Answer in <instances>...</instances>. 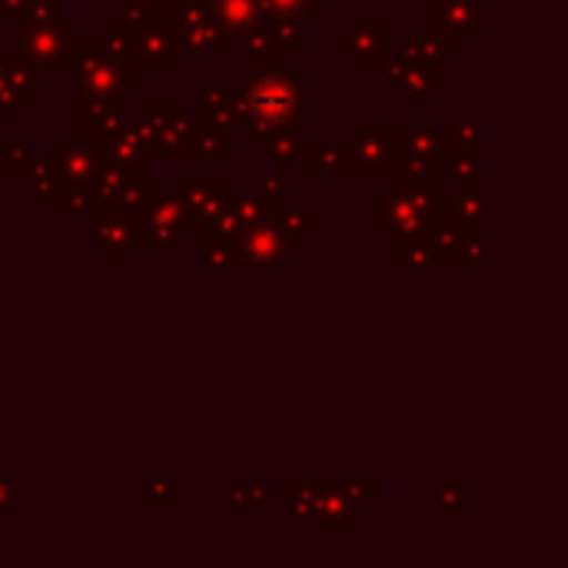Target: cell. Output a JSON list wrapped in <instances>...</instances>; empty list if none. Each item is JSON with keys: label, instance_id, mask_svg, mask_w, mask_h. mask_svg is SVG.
<instances>
[{"label": "cell", "instance_id": "cell-19", "mask_svg": "<svg viewBox=\"0 0 568 568\" xmlns=\"http://www.w3.org/2000/svg\"><path fill=\"white\" fill-rule=\"evenodd\" d=\"M153 503H180V483L176 479H136V506L146 509Z\"/></svg>", "mask_w": 568, "mask_h": 568}, {"label": "cell", "instance_id": "cell-18", "mask_svg": "<svg viewBox=\"0 0 568 568\" xmlns=\"http://www.w3.org/2000/svg\"><path fill=\"white\" fill-rule=\"evenodd\" d=\"M213 13L226 33H243L256 20V3L253 0H213Z\"/></svg>", "mask_w": 568, "mask_h": 568}, {"label": "cell", "instance_id": "cell-12", "mask_svg": "<svg viewBox=\"0 0 568 568\" xmlns=\"http://www.w3.org/2000/svg\"><path fill=\"white\" fill-rule=\"evenodd\" d=\"M106 153V163L110 166H120V170H150L156 163L153 156V146L146 143V136L140 133V126L133 123V113L130 120L123 123V130L103 146Z\"/></svg>", "mask_w": 568, "mask_h": 568}, {"label": "cell", "instance_id": "cell-15", "mask_svg": "<svg viewBox=\"0 0 568 568\" xmlns=\"http://www.w3.org/2000/svg\"><path fill=\"white\" fill-rule=\"evenodd\" d=\"M57 210L63 220H93L103 210V196H100L93 180L90 183H70Z\"/></svg>", "mask_w": 568, "mask_h": 568}, {"label": "cell", "instance_id": "cell-21", "mask_svg": "<svg viewBox=\"0 0 568 568\" xmlns=\"http://www.w3.org/2000/svg\"><path fill=\"white\" fill-rule=\"evenodd\" d=\"M20 23H27V27H53V23H63V0H30Z\"/></svg>", "mask_w": 568, "mask_h": 568}, {"label": "cell", "instance_id": "cell-6", "mask_svg": "<svg viewBox=\"0 0 568 568\" xmlns=\"http://www.w3.org/2000/svg\"><path fill=\"white\" fill-rule=\"evenodd\" d=\"M43 160H50L63 173L67 183H90L106 166L103 146L77 126L60 130V140L43 150Z\"/></svg>", "mask_w": 568, "mask_h": 568}, {"label": "cell", "instance_id": "cell-14", "mask_svg": "<svg viewBox=\"0 0 568 568\" xmlns=\"http://www.w3.org/2000/svg\"><path fill=\"white\" fill-rule=\"evenodd\" d=\"M90 40L113 60L126 63V67H136V53H133V30L120 20V23H103L97 20L90 27Z\"/></svg>", "mask_w": 568, "mask_h": 568}, {"label": "cell", "instance_id": "cell-26", "mask_svg": "<svg viewBox=\"0 0 568 568\" xmlns=\"http://www.w3.org/2000/svg\"><path fill=\"white\" fill-rule=\"evenodd\" d=\"M150 3H160V0H150Z\"/></svg>", "mask_w": 568, "mask_h": 568}, {"label": "cell", "instance_id": "cell-25", "mask_svg": "<svg viewBox=\"0 0 568 568\" xmlns=\"http://www.w3.org/2000/svg\"><path fill=\"white\" fill-rule=\"evenodd\" d=\"M27 3L30 0H0V23L3 27H17L27 13Z\"/></svg>", "mask_w": 568, "mask_h": 568}, {"label": "cell", "instance_id": "cell-4", "mask_svg": "<svg viewBox=\"0 0 568 568\" xmlns=\"http://www.w3.org/2000/svg\"><path fill=\"white\" fill-rule=\"evenodd\" d=\"M193 216L186 210L183 193L176 190H153L150 203L140 210V240L146 250H180Z\"/></svg>", "mask_w": 568, "mask_h": 568}, {"label": "cell", "instance_id": "cell-22", "mask_svg": "<svg viewBox=\"0 0 568 568\" xmlns=\"http://www.w3.org/2000/svg\"><path fill=\"white\" fill-rule=\"evenodd\" d=\"M30 479H0V523L17 519V503L30 493Z\"/></svg>", "mask_w": 568, "mask_h": 568}, {"label": "cell", "instance_id": "cell-5", "mask_svg": "<svg viewBox=\"0 0 568 568\" xmlns=\"http://www.w3.org/2000/svg\"><path fill=\"white\" fill-rule=\"evenodd\" d=\"M90 243L110 266H133L143 253L140 216L120 206H103L90 223Z\"/></svg>", "mask_w": 568, "mask_h": 568}, {"label": "cell", "instance_id": "cell-2", "mask_svg": "<svg viewBox=\"0 0 568 568\" xmlns=\"http://www.w3.org/2000/svg\"><path fill=\"white\" fill-rule=\"evenodd\" d=\"M133 123L153 146L156 160H186V146L193 136V120L183 113L176 100H140L133 110Z\"/></svg>", "mask_w": 568, "mask_h": 568}, {"label": "cell", "instance_id": "cell-27", "mask_svg": "<svg viewBox=\"0 0 568 568\" xmlns=\"http://www.w3.org/2000/svg\"><path fill=\"white\" fill-rule=\"evenodd\" d=\"M0 140H3V133H0Z\"/></svg>", "mask_w": 568, "mask_h": 568}, {"label": "cell", "instance_id": "cell-10", "mask_svg": "<svg viewBox=\"0 0 568 568\" xmlns=\"http://www.w3.org/2000/svg\"><path fill=\"white\" fill-rule=\"evenodd\" d=\"M133 53H136V70H173L183 63L186 47L163 20H153L133 30Z\"/></svg>", "mask_w": 568, "mask_h": 568}, {"label": "cell", "instance_id": "cell-7", "mask_svg": "<svg viewBox=\"0 0 568 568\" xmlns=\"http://www.w3.org/2000/svg\"><path fill=\"white\" fill-rule=\"evenodd\" d=\"M80 40V27L77 23H53V27H27L17 23L13 27V50L30 57L33 63H40L43 70H60L70 57V50Z\"/></svg>", "mask_w": 568, "mask_h": 568}, {"label": "cell", "instance_id": "cell-3", "mask_svg": "<svg viewBox=\"0 0 568 568\" xmlns=\"http://www.w3.org/2000/svg\"><path fill=\"white\" fill-rule=\"evenodd\" d=\"M156 20H163L186 47V53H220L223 27L213 13V0H160Z\"/></svg>", "mask_w": 568, "mask_h": 568}, {"label": "cell", "instance_id": "cell-1", "mask_svg": "<svg viewBox=\"0 0 568 568\" xmlns=\"http://www.w3.org/2000/svg\"><path fill=\"white\" fill-rule=\"evenodd\" d=\"M60 80L63 87H77V90H100V93H113L123 103L140 97V80H136V67H126L113 57H106L90 37H80L77 47L70 50L67 63L60 67Z\"/></svg>", "mask_w": 568, "mask_h": 568}, {"label": "cell", "instance_id": "cell-20", "mask_svg": "<svg viewBox=\"0 0 568 568\" xmlns=\"http://www.w3.org/2000/svg\"><path fill=\"white\" fill-rule=\"evenodd\" d=\"M37 163H40V156L23 143H7L0 153V173L3 176H27Z\"/></svg>", "mask_w": 568, "mask_h": 568}, {"label": "cell", "instance_id": "cell-17", "mask_svg": "<svg viewBox=\"0 0 568 568\" xmlns=\"http://www.w3.org/2000/svg\"><path fill=\"white\" fill-rule=\"evenodd\" d=\"M126 120H130L126 106H120V110H103V113H93V116H77V130H83V133L93 136L100 146H106V143L123 130Z\"/></svg>", "mask_w": 568, "mask_h": 568}, {"label": "cell", "instance_id": "cell-24", "mask_svg": "<svg viewBox=\"0 0 568 568\" xmlns=\"http://www.w3.org/2000/svg\"><path fill=\"white\" fill-rule=\"evenodd\" d=\"M156 7L160 3H150V0H120V20L130 30H140L156 20Z\"/></svg>", "mask_w": 568, "mask_h": 568}, {"label": "cell", "instance_id": "cell-13", "mask_svg": "<svg viewBox=\"0 0 568 568\" xmlns=\"http://www.w3.org/2000/svg\"><path fill=\"white\" fill-rule=\"evenodd\" d=\"M67 180L63 173L40 156V163L27 173V196H30V206H60L63 193H67Z\"/></svg>", "mask_w": 568, "mask_h": 568}, {"label": "cell", "instance_id": "cell-8", "mask_svg": "<svg viewBox=\"0 0 568 568\" xmlns=\"http://www.w3.org/2000/svg\"><path fill=\"white\" fill-rule=\"evenodd\" d=\"M50 70L23 53H0V113L27 116L33 110V90L43 87Z\"/></svg>", "mask_w": 568, "mask_h": 568}, {"label": "cell", "instance_id": "cell-16", "mask_svg": "<svg viewBox=\"0 0 568 568\" xmlns=\"http://www.w3.org/2000/svg\"><path fill=\"white\" fill-rule=\"evenodd\" d=\"M220 190H223V180H196V176H190L183 183V200H186V210H190L193 223H203L206 216L213 220V213L220 206V196H216Z\"/></svg>", "mask_w": 568, "mask_h": 568}, {"label": "cell", "instance_id": "cell-11", "mask_svg": "<svg viewBox=\"0 0 568 568\" xmlns=\"http://www.w3.org/2000/svg\"><path fill=\"white\" fill-rule=\"evenodd\" d=\"M293 106H296V93H293V83L283 77H260V80H253V87L246 93V113L260 126L286 123Z\"/></svg>", "mask_w": 568, "mask_h": 568}, {"label": "cell", "instance_id": "cell-23", "mask_svg": "<svg viewBox=\"0 0 568 568\" xmlns=\"http://www.w3.org/2000/svg\"><path fill=\"white\" fill-rule=\"evenodd\" d=\"M220 160L223 156V143L216 133H206L203 126H193V136H190V146H186V160Z\"/></svg>", "mask_w": 568, "mask_h": 568}, {"label": "cell", "instance_id": "cell-9", "mask_svg": "<svg viewBox=\"0 0 568 568\" xmlns=\"http://www.w3.org/2000/svg\"><path fill=\"white\" fill-rule=\"evenodd\" d=\"M93 183H97V190L103 196V206H120V210H130L136 216L153 196L150 170H120V166L106 163Z\"/></svg>", "mask_w": 568, "mask_h": 568}]
</instances>
